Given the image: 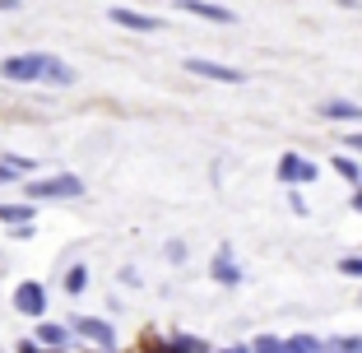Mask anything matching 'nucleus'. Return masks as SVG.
<instances>
[{
	"instance_id": "1",
	"label": "nucleus",
	"mask_w": 362,
	"mask_h": 353,
	"mask_svg": "<svg viewBox=\"0 0 362 353\" xmlns=\"http://www.w3.org/2000/svg\"><path fill=\"white\" fill-rule=\"evenodd\" d=\"M23 195H28V204H42V200H79V195H84V177H75V172L28 177V182H23Z\"/></svg>"
},
{
	"instance_id": "2",
	"label": "nucleus",
	"mask_w": 362,
	"mask_h": 353,
	"mask_svg": "<svg viewBox=\"0 0 362 353\" xmlns=\"http://www.w3.org/2000/svg\"><path fill=\"white\" fill-rule=\"evenodd\" d=\"M52 52H14L0 61V79H10V84H47L52 75Z\"/></svg>"
},
{
	"instance_id": "3",
	"label": "nucleus",
	"mask_w": 362,
	"mask_h": 353,
	"mask_svg": "<svg viewBox=\"0 0 362 353\" xmlns=\"http://www.w3.org/2000/svg\"><path fill=\"white\" fill-rule=\"evenodd\" d=\"M70 335H79V340H84L88 349H107V353H117V325L103 321V316H70Z\"/></svg>"
},
{
	"instance_id": "4",
	"label": "nucleus",
	"mask_w": 362,
	"mask_h": 353,
	"mask_svg": "<svg viewBox=\"0 0 362 353\" xmlns=\"http://www.w3.org/2000/svg\"><path fill=\"white\" fill-rule=\"evenodd\" d=\"M10 302H14L19 316H28V321H42V316H47V289L37 284V279H19Z\"/></svg>"
},
{
	"instance_id": "5",
	"label": "nucleus",
	"mask_w": 362,
	"mask_h": 353,
	"mask_svg": "<svg viewBox=\"0 0 362 353\" xmlns=\"http://www.w3.org/2000/svg\"><path fill=\"white\" fill-rule=\"evenodd\" d=\"M320 177V168L302 154H279V182L284 186H311Z\"/></svg>"
},
{
	"instance_id": "6",
	"label": "nucleus",
	"mask_w": 362,
	"mask_h": 353,
	"mask_svg": "<svg viewBox=\"0 0 362 353\" xmlns=\"http://www.w3.org/2000/svg\"><path fill=\"white\" fill-rule=\"evenodd\" d=\"M186 70L200 79H214V84H246V75L237 70V65H223V61H204V56H191L186 61Z\"/></svg>"
},
{
	"instance_id": "7",
	"label": "nucleus",
	"mask_w": 362,
	"mask_h": 353,
	"mask_svg": "<svg viewBox=\"0 0 362 353\" xmlns=\"http://www.w3.org/2000/svg\"><path fill=\"white\" fill-rule=\"evenodd\" d=\"M107 19H112V23H121V28H130V33H158V28H168V23H163L158 14L130 10V5H112V10H107Z\"/></svg>"
},
{
	"instance_id": "8",
	"label": "nucleus",
	"mask_w": 362,
	"mask_h": 353,
	"mask_svg": "<svg viewBox=\"0 0 362 353\" xmlns=\"http://www.w3.org/2000/svg\"><path fill=\"white\" fill-rule=\"evenodd\" d=\"M209 274L218 279L223 289H237V284H242V270H237V260H233V246H218V251H214Z\"/></svg>"
},
{
	"instance_id": "9",
	"label": "nucleus",
	"mask_w": 362,
	"mask_h": 353,
	"mask_svg": "<svg viewBox=\"0 0 362 353\" xmlns=\"http://www.w3.org/2000/svg\"><path fill=\"white\" fill-rule=\"evenodd\" d=\"M177 10L195 14V19H204V23H233V10H228V5H214V0H177Z\"/></svg>"
},
{
	"instance_id": "10",
	"label": "nucleus",
	"mask_w": 362,
	"mask_h": 353,
	"mask_svg": "<svg viewBox=\"0 0 362 353\" xmlns=\"http://www.w3.org/2000/svg\"><path fill=\"white\" fill-rule=\"evenodd\" d=\"M0 224H5V228L37 224V204H28V200H0Z\"/></svg>"
},
{
	"instance_id": "11",
	"label": "nucleus",
	"mask_w": 362,
	"mask_h": 353,
	"mask_svg": "<svg viewBox=\"0 0 362 353\" xmlns=\"http://www.w3.org/2000/svg\"><path fill=\"white\" fill-rule=\"evenodd\" d=\"M70 340H75V335L61 321H37V330H33V344H37V349H65Z\"/></svg>"
},
{
	"instance_id": "12",
	"label": "nucleus",
	"mask_w": 362,
	"mask_h": 353,
	"mask_svg": "<svg viewBox=\"0 0 362 353\" xmlns=\"http://www.w3.org/2000/svg\"><path fill=\"white\" fill-rule=\"evenodd\" d=\"M320 117L325 121H362V108L349 103V98H325V103H320Z\"/></svg>"
},
{
	"instance_id": "13",
	"label": "nucleus",
	"mask_w": 362,
	"mask_h": 353,
	"mask_svg": "<svg viewBox=\"0 0 362 353\" xmlns=\"http://www.w3.org/2000/svg\"><path fill=\"white\" fill-rule=\"evenodd\" d=\"M61 289L70 293V298H79V293L88 289V265H84V260H75V265H70V270L61 274Z\"/></svg>"
},
{
	"instance_id": "14",
	"label": "nucleus",
	"mask_w": 362,
	"mask_h": 353,
	"mask_svg": "<svg viewBox=\"0 0 362 353\" xmlns=\"http://www.w3.org/2000/svg\"><path fill=\"white\" fill-rule=\"evenodd\" d=\"M284 353H325V340H316V335H293V340H284Z\"/></svg>"
},
{
	"instance_id": "15",
	"label": "nucleus",
	"mask_w": 362,
	"mask_h": 353,
	"mask_svg": "<svg viewBox=\"0 0 362 353\" xmlns=\"http://www.w3.org/2000/svg\"><path fill=\"white\" fill-rule=\"evenodd\" d=\"M334 172H339L349 186H362V163H358V158H349V154H339V158H334Z\"/></svg>"
},
{
	"instance_id": "16",
	"label": "nucleus",
	"mask_w": 362,
	"mask_h": 353,
	"mask_svg": "<svg viewBox=\"0 0 362 353\" xmlns=\"http://www.w3.org/2000/svg\"><path fill=\"white\" fill-rule=\"evenodd\" d=\"M0 163H10L23 182H28V172H37V158H23V154H0Z\"/></svg>"
},
{
	"instance_id": "17",
	"label": "nucleus",
	"mask_w": 362,
	"mask_h": 353,
	"mask_svg": "<svg viewBox=\"0 0 362 353\" xmlns=\"http://www.w3.org/2000/svg\"><path fill=\"white\" fill-rule=\"evenodd\" d=\"M330 353H362V335H339V340L325 344Z\"/></svg>"
},
{
	"instance_id": "18",
	"label": "nucleus",
	"mask_w": 362,
	"mask_h": 353,
	"mask_svg": "<svg viewBox=\"0 0 362 353\" xmlns=\"http://www.w3.org/2000/svg\"><path fill=\"white\" fill-rule=\"evenodd\" d=\"M246 353H284V340L279 335H260L256 344H246Z\"/></svg>"
},
{
	"instance_id": "19",
	"label": "nucleus",
	"mask_w": 362,
	"mask_h": 353,
	"mask_svg": "<svg viewBox=\"0 0 362 353\" xmlns=\"http://www.w3.org/2000/svg\"><path fill=\"white\" fill-rule=\"evenodd\" d=\"M339 270H344V274H358V279H362V256H344Z\"/></svg>"
},
{
	"instance_id": "20",
	"label": "nucleus",
	"mask_w": 362,
	"mask_h": 353,
	"mask_svg": "<svg viewBox=\"0 0 362 353\" xmlns=\"http://www.w3.org/2000/svg\"><path fill=\"white\" fill-rule=\"evenodd\" d=\"M121 284H126V289H139V270L126 265V270H121Z\"/></svg>"
},
{
	"instance_id": "21",
	"label": "nucleus",
	"mask_w": 362,
	"mask_h": 353,
	"mask_svg": "<svg viewBox=\"0 0 362 353\" xmlns=\"http://www.w3.org/2000/svg\"><path fill=\"white\" fill-rule=\"evenodd\" d=\"M168 260H172V265H181V260H186V246H181V242H168Z\"/></svg>"
},
{
	"instance_id": "22",
	"label": "nucleus",
	"mask_w": 362,
	"mask_h": 353,
	"mask_svg": "<svg viewBox=\"0 0 362 353\" xmlns=\"http://www.w3.org/2000/svg\"><path fill=\"white\" fill-rule=\"evenodd\" d=\"M10 182H23V177L10 168V163H0V186H10Z\"/></svg>"
},
{
	"instance_id": "23",
	"label": "nucleus",
	"mask_w": 362,
	"mask_h": 353,
	"mask_svg": "<svg viewBox=\"0 0 362 353\" xmlns=\"http://www.w3.org/2000/svg\"><path fill=\"white\" fill-rule=\"evenodd\" d=\"M344 144H349L353 154H362V130H349V135H344Z\"/></svg>"
},
{
	"instance_id": "24",
	"label": "nucleus",
	"mask_w": 362,
	"mask_h": 353,
	"mask_svg": "<svg viewBox=\"0 0 362 353\" xmlns=\"http://www.w3.org/2000/svg\"><path fill=\"white\" fill-rule=\"evenodd\" d=\"M14 353H42V349H37V344H33V340H23V344H19V349H14Z\"/></svg>"
},
{
	"instance_id": "25",
	"label": "nucleus",
	"mask_w": 362,
	"mask_h": 353,
	"mask_svg": "<svg viewBox=\"0 0 362 353\" xmlns=\"http://www.w3.org/2000/svg\"><path fill=\"white\" fill-rule=\"evenodd\" d=\"M353 209L362 214V186H353Z\"/></svg>"
},
{
	"instance_id": "26",
	"label": "nucleus",
	"mask_w": 362,
	"mask_h": 353,
	"mask_svg": "<svg viewBox=\"0 0 362 353\" xmlns=\"http://www.w3.org/2000/svg\"><path fill=\"white\" fill-rule=\"evenodd\" d=\"M10 10H19V0H0V14H10Z\"/></svg>"
},
{
	"instance_id": "27",
	"label": "nucleus",
	"mask_w": 362,
	"mask_h": 353,
	"mask_svg": "<svg viewBox=\"0 0 362 353\" xmlns=\"http://www.w3.org/2000/svg\"><path fill=\"white\" fill-rule=\"evenodd\" d=\"M153 353H177V349H172V344H158V349H153Z\"/></svg>"
},
{
	"instance_id": "28",
	"label": "nucleus",
	"mask_w": 362,
	"mask_h": 353,
	"mask_svg": "<svg viewBox=\"0 0 362 353\" xmlns=\"http://www.w3.org/2000/svg\"><path fill=\"white\" fill-rule=\"evenodd\" d=\"M42 353H65V349H42Z\"/></svg>"
},
{
	"instance_id": "29",
	"label": "nucleus",
	"mask_w": 362,
	"mask_h": 353,
	"mask_svg": "<svg viewBox=\"0 0 362 353\" xmlns=\"http://www.w3.org/2000/svg\"><path fill=\"white\" fill-rule=\"evenodd\" d=\"M88 353H107V349H88Z\"/></svg>"
}]
</instances>
